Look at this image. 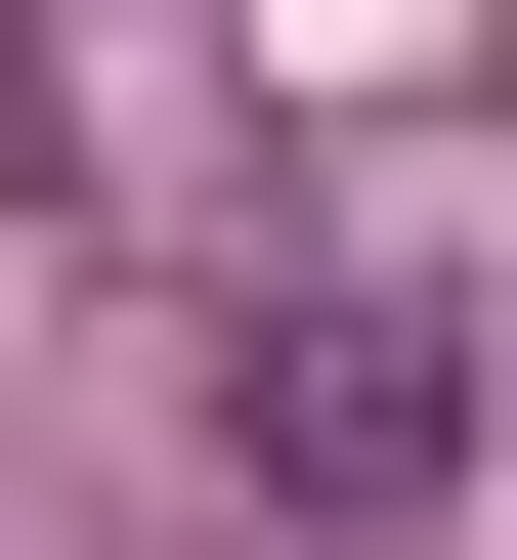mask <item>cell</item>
Listing matches in <instances>:
<instances>
[{"instance_id": "obj_1", "label": "cell", "mask_w": 517, "mask_h": 560, "mask_svg": "<svg viewBox=\"0 0 517 560\" xmlns=\"http://www.w3.org/2000/svg\"><path fill=\"white\" fill-rule=\"evenodd\" d=\"M259 475L302 517H432L474 475V346H432V302H302V346H259Z\"/></svg>"}]
</instances>
